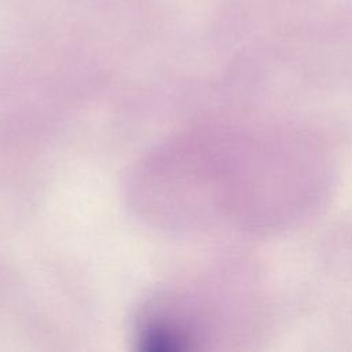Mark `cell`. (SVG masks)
Instances as JSON below:
<instances>
[{"instance_id": "cell-1", "label": "cell", "mask_w": 352, "mask_h": 352, "mask_svg": "<svg viewBox=\"0 0 352 352\" xmlns=\"http://www.w3.org/2000/svg\"><path fill=\"white\" fill-rule=\"evenodd\" d=\"M184 338L172 330L162 329L160 326L150 327L144 331L140 340V348L143 351L153 352H169V351H182L187 346L184 345Z\"/></svg>"}]
</instances>
